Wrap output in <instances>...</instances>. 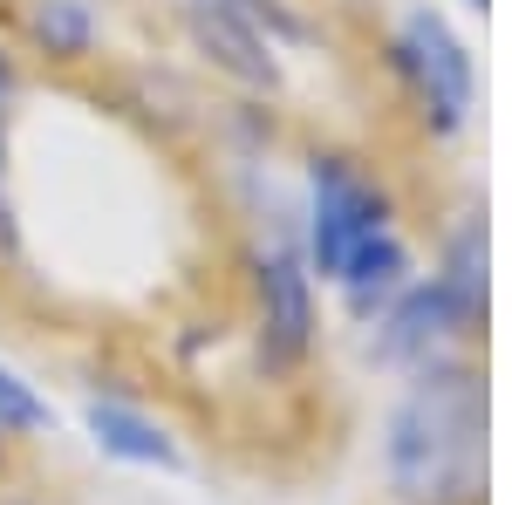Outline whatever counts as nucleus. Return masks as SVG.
<instances>
[{
    "mask_svg": "<svg viewBox=\"0 0 512 505\" xmlns=\"http://www.w3.org/2000/svg\"><path fill=\"white\" fill-rule=\"evenodd\" d=\"M417 273H424V253H417L410 226H390V233L362 239L349 260H342V273L328 280V294H335L342 321H355V328H362V321L383 308V301H396Z\"/></svg>",
    "mask_w": 512,
    "mask_h": 505,
    "instance_id": "nucleus-10",
    "label": "nucleus"
},
{
    "mask_svg": "<svg viewBox=\"0 0 512 505\" xmlns=\"http://www.w3.org/2000/svg\"><path fill=\"white\" fill-rule=\"evenodd\" d=\"M21 239H28V226H21V205H14V110L0 103V260L7 267L21 260Z\"/></svg>",
    "mask_w": 512,
    "mask_h": 505,
    "instance_id": "nucleus-13",
    "label": "nucleus"
},
{
    "mask_svg": "<svg viewBox=\"0 0 512 505\" xmlns=\"http://www.w3.org/2000/svg\"><path fill=\"white\" fill-rule=\"evenodd\" d=\"M376 62H383L403 117L417 123V137H424L431 151H451L478 123V55H472V41L458 35V21H451L444 7L410 0L390 28H383Z\"/></svg>",
    "mask_w": 512,
    "mask_h": 505,
    "instance_id": "nucleus-3",
    "label": "nucleus"
},
{
    "mask_svg": "<svg viewBox=\"0 0 512 505\" xmlns=\"http://www.w3.org/2000/svg\"><path fill=\"white\" fill-rule=\"evenodd\" d=\"M21 89H28V62H21V48H14L7 28H0V103L14 110V103H21Z\"/></svg>",
    "mask_w": 512,
    "mask_h": 505,
    "instance_id": "nucleus-14",
    "label": "nucleus"
},
{
    "mask_svg": "<svg viewBox=\"0 0 512 505\" xmlns=\"http://www.w3.org/2000/svg\"><path fill=\"white\" fill-rule=\"evenodd\" d=\"M0 505H35V499H28V492H14V485H7V492H0Z\"/></svg>",
    "mask_w": 512,
    "mask_h": 505,
    "instance_id": "nucleus-16",
    "label": "nucleus"
},
{
    "mask_svg": "<svg viewBox=\"0 0 512 505\" xmlns=\"http://www.w3.org/2000/svg\"><path fill=\"white\" fill-rule=\"evenodd\" d=\"M444 287H451V301L472 314L478 328L492 321V219H485V205L465 198V205H451L444 219H437L431 233V267Z\"/></svg>",
    "mask_w": 512,
    "mask_h": 505,
    "instance_id": "nucleus-9",
    "label": "nucleus"
},
{
    "mask_svg": "<svg viewBox=\"0 0 512 505\" xmlns=\"http://www.w3.org/2000/svg\"><path fill=\"white\" fill-rule=\"evenodd\" d=\"M14 478H21V444H14V437L0 430V492H7Z\"/></svg>",
    "mask_w": 512,
    "mask_h": 505,
    "instance_id": "nucleus-15",
    "label": "nucleus"
},
{
    "mask_svg": "<svg viewBox=\"0 0 512 505\" xmlns=\"http://www.w3.org/2000/svg\"><path fill=\"white\" fill-rule=\"evenodd\" d=\"M7 41L21 48L28 69L69 76V69L103 62L110 21H103L96 0H14V7H7Z\"/></svg>",
    "mask_w": 512,
    "mask_h": 505,
    "instance_id": "nucleus-8",
    "label": "nucleus"
},
{
    "mask_svg": "<svg viewBox=\"0 0 512 505\" xmlns=\"http://www.w3.org/2000/svg\"><path fill=\"white\" fill-rule=\"evenodd\" d=\"M478 342H485V328L451 301V287L437 273H417L396 301H383L362 321V362L383 369V376H410V369L444 362V355H465Z\"/></svg>",
    "mask_w": 512,
    "mask_h": 505,
    "instance_id": "nucleus-5",
    "label": "nucleus"
},
{
    "mask_svg": "<svg viewBox=\"0 0 512 505\" xmlns=\"http://www.w3.org/2000/svg\"><path fill=\"white\" fill-rule=\"evenodd\" d=\"M403 226V198H396L390 171L369 164L349 144H301V164H294V239L308 253L315 280L328 287L342 260H349L362 239Z\"/></svg>",
    "mask_w": 512,
    "mask_h": 505,
    "instance_id": "nucleus-4",
    "label": "nucleus"
},
{
    "mask_svg": "<svg viewBox=\"0 0 512 505\" xmlns=\"http://www.w3.org/2000/svg\"><path fill=\"white\" fill-rule=\"evenodd\" d=\"M233 7H239V14H246V21H253L267 41H274L280 55H301V48L315 41V14H308L301 0H233Z\"/></svg>",
    "mask_w": 512,
    "mask_h": 505,
    "instance_id": "nucleus-12",
    "label": "nucleus"
},
{
    "mask_svg": "<svg viewBox=\"0 0 512 505\" xmlns=\"http://www.w3.org/2000/svg\"><path fill=\"white\" fill-rule=\"evenodd\" d=\"M458 7H465V14H492V0H458Z\"/></svg>",
    "mask_w": 512,
    "mask_h": 505,
    "instance_id": "nucleus-17",
    "label": "nucleus"
},
{
    "mask_svg": "<svg viewBox=\"0 0 512 505\" xmlns=\"http://www.w3.org/2000/svg\"><path fill=\"white\" fill-rule=\"evenodd\" d=\"M76 424H82V437H89V451L110 458V465L158 471V478H178V471L192 465L178 424L164 417L151 396H137V389H123V383H89L82 389Z\"/></svg>",
    "mask_w": 512,
    "mask_h": 505,
    "instance_id": "nucleus-7",
    "label": "nucleus"
},
{
    "mask_svg": "<svg viewBox=\"0 0 512 505\" xmlns=\"http://www.w3.org/2000/svg\"><path fill=\"white\" fill-rule=\"evenodd\" d=\"M239 294H246V355L260 383H301L321 355V280L294 239V205L260 219L239 246Z\"/></svg>",
    "mask_w": 512,
    "mask_h": 505,
    "instance_id": "nucleus-2",
    "label": "nucleus"
},
{
    "mask_svg": "<svg viewBox=\"0 0 512 505\" xmlns=\"http://www.w3.org/2000/svg\"><path fill=\"white\" fill-rule=\"evenodd\" d=\"M376 471L396 505H485L492 485V376L478 349L396 376Z\"/></svg>",
    "mask_w": 512,
    "mask_h": 505,
    "instance_id": "nucleus-1",
    "label": "nucleus"
},
{
    "mask_svg": "<svg viewBox=\"0 0 512 505\" xmlns=\"http://www.w3.org/2000/svg\"><path fill=\"white\" fill-rule=\"evenodd\" d=\"M164 7H171V28L185 41V55L212 82H226L233 96H267V103H280L287 55L239 14L233 0H164Z\"/></svg>",
    "mask_w": 512,
    "mask_h": 505,
    "instance_id": "nucleus-6",
    "label": "nucleus"
},
{
    "mask_svg": "<svg viewBox=\"0 0 512 505\" xmlns=\"http://www.w3.org/2000/svg\"><path fill=\"white\" fill-rule=\"evenodd\" d=\"M55 424H62L55 396H48L21 362H7V355H0V430L28 451V444H41V437H55Z\"/></svg>",
    "mask_w": 512,
    "mask_h": 505,
    "instance_id": "nucleus-11",
    "label": "nucleus"
}]
</instances>
